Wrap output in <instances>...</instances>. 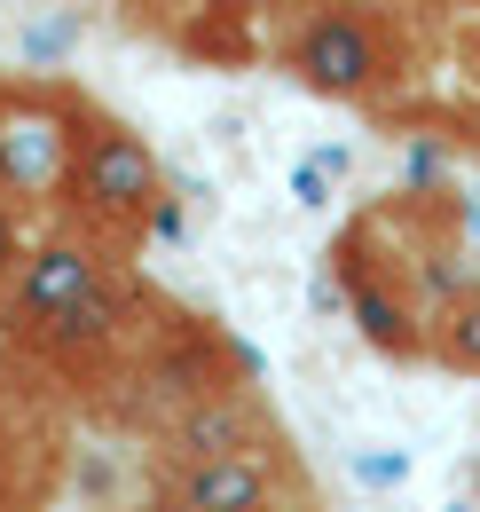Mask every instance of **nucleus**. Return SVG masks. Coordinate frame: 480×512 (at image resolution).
<instances>
[{
	"mask_svg": "<svg viewBox=\"0 0 480 512\" xmlns=\"http://www.w3.org/2000/svg\"><path fill=\"white\" fill-rule=\"evenodd\" d=\"M268 48L292 87L347 111H386L418 79V24L394 0H292Z\"/></svg>",
	"mask_w": 480,
	"mask_h": 512,
	"instance_id": "f257e3e1",
	"label": "nucleus"
},
{
	"mask_svg": "<svg viewBox=\"0 0 480 512\" xmlns=\"http://www.w3.org/2000/svg\"><path fill=\"white\" fill-rule=\"evenodd\" d=\"M166 166L150 150V134L87 103V127H79V150H71V182L56 197V221L48 229H71L87 245H103L111 260H142V245L158 237L166 221Z\"/></svg>",
	"mask_w": 480,
	"mask_h": 512,
	"instance_id": "f03ea898",
	"label": "nucleus"
},
{
	"mask_svg": "<svg viewBox=\"0 0 480 512\" xmlns=\"http://www.w3.org/2000/svg\"><path fill=\"white\" fill-rule=\"evenodd\" d=\"M87 103L95 95H79L63 79H8L0 71V205H24V213L56 221Z\"/></svg>",
	"mask_w": 480,
	"mask_h": 512,
	"instance_id": "7ed1b4c3",
	"label": "nucleus"
},
{
	"mask_svg": "<svg viewBox=\"0 0 480 512\" xmlns=\"http://www.w3.org/2000/svg\"><path fill=\"white\" fill-rule=\"evenodd\" d=\"M150 497H174L189 512H323V489L307 473L292 426L268 434V442H252V449L150 465Z\"/></svg>",
	"mask_w": 480,
	"mask_h": 512,
	"instance_id": "20e7f679",
	"label": "nucleus"
},
{
	"mask_svg": "<svg viewBox=\"0 0 480 512\" xmlns=\"http://www.w3.org/2000/svg\"><path fill=\"white\" fill-rule=\"evenodd\" d=\"M63 489V386L0 363V512H48Z\"/></svg>",
	"mask_w": 480,
	"mask_h": 512,
	"instance_id": "39448f33",
	"label": "nucleus"
},
{
	"mask_svg": "<svg viewBox=\"0 0 480 512\" xmlns=\"http://www.w3.org/2000/svg\"><path fill=\"white\" fill-rule=\"evenodd\" d=\"M425 363L457 371V379H480V276H465L457 292H441V308L425 323Z\"/></svg>",
	"mask_w": 480,
	"mask_h": 512,
	"instance_id": "423d86ee",
	"label": "nucleus"
},
{
	"mask_svg": "<svg viewBox=\"0 0 480 512\" xmlns=\"http://www.w3.org/2000/svg\"><path fill=\"white\" fill-rule=\"evenodd\" d=\"M449 127H457V142H465V158H473V174H480V111L473 119H449Z\"/></svg>",
	"mask_w": 480,
	"mask_h": 512,
	"instance_id": "0eeeda50",
	"label": "nucleus"
},
{
	"mask_svg": "<svg viewBox=\"0 0 480 512\" xmlns=\"http://www.w3.org/2000/svg\"><path fill=\"white\" fill-rule=\"evenodd\" d=\"M134 512H189V505H174V497H142Z\"/></svg>",
	"mask_w": 480,
	"mask_h": 512,
	"instance_id": "6e6552de",
	"label": "nucleus"
},
{
	"mask_svg": "<svg viewBox=\"0 0 480 512\" xmlns=\"http://www.w3.org/2000/svg\"><path fill=\"white\" fill-rule=\"evenodd\" d=\"M394 8H410V0H394ZM425 8H480V0H425Z\"/></svg>",
	"mask_w": 480,
	"mask_h": 512,
	"instance_id": "1a4fd4ad",
	"label": "nucleus"
},
{
	"mask_svg": "<svg viewBox=\"0 0 480 512\" xmlns=\"http://www.w3.org/2000/svg\"><path fill=\"white\" fill-rule=\"evenodd\" d=\"M465 64H473V79H480V32H473V40H465Z\"/></svg>",
	"mask_w": 480,
	"mask_h": 512,
	"instance_id": "9d476101",
	"label": "nucleus"
}]
</instances>
